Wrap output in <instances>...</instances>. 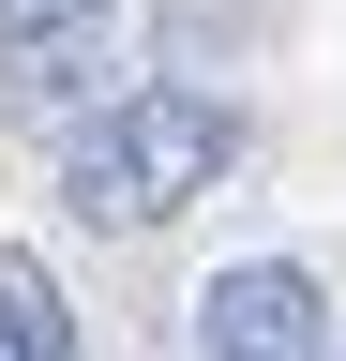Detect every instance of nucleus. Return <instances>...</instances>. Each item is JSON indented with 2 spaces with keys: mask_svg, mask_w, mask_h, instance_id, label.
<instances>
[{
  "mask_svg": "<svg viewBox=\"0 0 346 361\" xmlns=\"http://www.w3.org/2000/svg\"><path fill=\"white\" fill-rule=\"evenodd\" d=\"M226 166H241V106L226 90H181V75L121 90V106H91L61 135V196L91 226H181Z\"/></svg>",
  "mask_w": 346,
  "mask_h": 361,
  "instance_id": "nucleus-1",
  "label": "nucleus"
},
{
  "mask_svg": "<svg viewBox=\"0 0 346 361\" xmlns=\"http://www.w3.org/2000/svg\"><path fill=\"white\" fill-rule=\"evenodd\" d=\"M91 16H121V0H0V30H16V45H46V30H91Z\"/></svg>",
  "mask_w": 346,
  "mask_h": 361,
  "instance_id": "nucleus-4",
  "label": "nucleus"
},
{
  "mask_svg": "<svg viewBox=\"0 0 346 361\" xmlns=\"http://www.w3.org/2000/svg\"><path fill=\"white\" fill-rule=\"evenodd\" d=\"M0 361H75V316H61V271L30 241H0Z\"/></svg>",
  "mask_w": 346,
  "mask_h": 361,
  "instance_id": "nucleus-3",
  "label": "nucleus"
},
{
  "mask_svg": "<svg viewBox=\"0 0 346 361\" xmlns=\"http://www.w3.org/2000/svg\"><path fill=\"white\" fill-rule=\"evenodd\" d=\"M331 346V301L301 256H226L196 286V361H316Z\"/></svg>",
  "mask_w": 346,
  "mask_h": 361,
  "instance_id": "nucleus-2",
  "label": "nucleus"
}]
</instances>
